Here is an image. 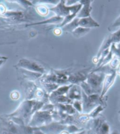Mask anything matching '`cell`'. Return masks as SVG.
<instances>
[{
  "mask_svg": "<svg viewBox=\"0 0 120 134\" xmlns=\"http://www.w3.org/2000/svg\"><path fill=\"white\" fill-rule=\"evenodd\" d=\"M63 3V1H61V3L57 5L56 7L52 8L51 10L58 15H63V16H69L71 15L74 14V13H77L80 10L81 4L76 5L74 6L66 7L65 6Z\"/></svg>",
  "mask_w": 120,
  "mask_h": 134,
  "instance_id": "cell-1",
  "label": "cell"
},
{
  "mask_svg": "<svg viewBox=\"0 0 120 134\" xmlns=\"http://www.w3.org/2000/svg\"><path fill=\"white\" fill-rule=\"evenodd\" d=\"M19 64L21 66L23 67L24 68H26L30 71H39V72H43V69L41 67H39L38 65H37L36 63L34 62H30L27 60H22L19 62Z\"/></svg>",
  "mask_w": 120,
  "mask_h": 134,
  "instance_id": "cell-2",
  "label": "cell"
},
{
  "mask_svg": "<svg viewBox=\"0 0 120 134\" xmlns=\"http://www.w3.org/2000/svg\"><path fill=\"white\" fill-rule=\"evenodd\" d=\"M81 26L82 28L84 27L85 28H91V27H95L98 26L97 22H95L91 17H87L81 19H79V26Z\"/></svg>",
  "mask_w": 120,
  "mask_h": 134,
  "instance_id": "cell-3",
  "label": "cell"
},
{
  "mask_svg": "<svg viewBox=\"0 0 120 134\" xmlns=\"http://www.w3.org/2000/svg\"><path fill=\"white\" fill-rule=\"evenodd\" d=\"M81 2L83 3L84 7L83 9H80V11L78 14H77V15L79 18H87L90 15V12L91 9L90 5V1H81Z\"/></svg>",
  "mask_w": 120,
  "mask_h": 134,
  "instance_id": "cell-4",
  "label": "cell"
},
{
  "mask_svg": "<svg viewBox=\"0 0 120 134\" xmlns=\"http://www.w3.org/2000/svg\"><path fill=\"white\" fill-rule=\"evenodd\" d=\"M79 20L78 18H74L73 21H72L71 22H70L69 24L64 26L63 29L65 31H74L76 29L77 26H79Z\"/></svg>",
  "mask_w": 120,
  "mask_h": 134,
  "instance_id": "cell-5",
  "label": "cell"
},
{
  "mask_svg": "<svg viewBox=\"0 0 120 134\" xmlns=\"http://www.w3.org/2000/svg\"><path fill=\"white\" fill-rule=\"evenodd\" d=\"M90 29L82 28V27H77V28L74 29L73 31V34L77 36H79L80 35H83L86 34L87 32L89 31Z\"/></svg>",
  "mask_w": 120,
  "mask_h": 134,
  "instance_id": "cell-6",
  "label": "cell"
}]
</instances>
